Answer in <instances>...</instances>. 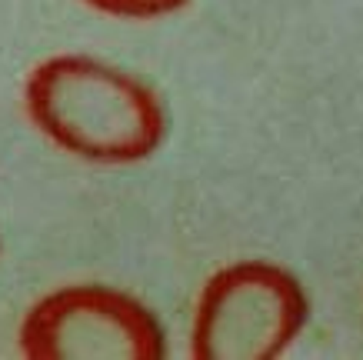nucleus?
Wrapping results in <instances>:
<instances>
[{
	"mask_svg": "<svg viewBox=\"0 0 363 360\" xmlns=\"http://www.w3.org/2000/svg\"><path fill=\"white\" fill-rule=\"evenodd\" d=\"M23 100L57 147L97 164L143 160L167 133V110L154 90L94 57L60 54L33 67Z\"/></svg>",
	"mask_w": 363,
	"mask_h": 360,
	"instance_id": "f257e3e1",
	"label": "nucleus"
},
{
	"mask_svg": "<svg viewBox=\"0 0 363 360\" xmlns=\"http://www.w3.org/2000/svg\"><path fill=\"white\" fill-rule=\"evenodd\" d=\"M310 304L294 273L267 261L230 263L210 277L194 314L197 360H274L307 324Z\"/></svg>",
	"mask_w": 363,
	"mask_h": 360,
	"instance_id": "f03ea898",
	"label": "nucleus"
},
{
	"mask_svg": "<svg viewBox=\"0 0 363 360\" xmlns=\"http://www.w3.org/2000/svg\"><path fill=\"white\" fill-rule=\"evenodd\" d=\"M30 360H160L164 327L137 297L111 287H64L30 307L21 327Z\"/></svg>",
	"mask_w": 363,
	"mask_h": 360,
	"instance_id": "7ed1b4c3",
	"label": "nucleus"
},
{
	"mask_svg": "<svg viewBox=\"0 0 363 360\" xmlns=\"http://www.w3.org/2000/svg\"><path fill=\"white\" fill-rule=\"evenodd\" d=\"M94 11L111 13V17H127V21H154L164 13L180 11L187 0H84Z\"/></svg>",
	"mask_w": 363,
	"mask_h": 360,
	"instance_id": "20e7f679",
	"label": "nucleus"
}]
</instances>
